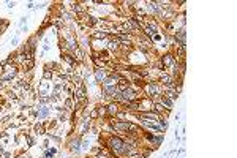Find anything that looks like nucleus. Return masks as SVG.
Wrapping results in <instances>:
<instances>
[{"mask_svg":"<svg viewBox=\"0 0 237 158\" xmlns=\"http://www.w3.org/2000/svg\"><path fill=\"white\" fill-rule=\"evenodd\" d=\"M144 90H146V96L150 98V100H155L156 96L163 95V87L160 86L156 81H149V82L144 84Z\"/></svg>","mask_w":237,"mask_h":158,"instance_id":"obj_1","label":"nucleus"},{"mask_svg":"<svg viewBox=\"0 0 237 158\" xmlns=\"http://www.w3.org/2000/svg\"><path fill=\"white\" fill-rule=\"evenodd\" d=\"M120 98H122L123 103H131V101H138L139 98H141V95H139V92L136 89L128 87V89H125L123 92H120Z\"/></svg>","mask_w":237,"mask_h":158,"instance_id":"obj_2","label":"nucleus"},{"mask_svg":"<svg viewBox=\"0 0 237 158\" xmlns=\"http://www.w3.org/2000/svg\"><path fill=\"white\" fill-rule=\"evenodd\" d=\"M2 71H5L3 74L0 76V81L2 82H7V81H11V79L16 76V73H17V66L16 65H5L3 68H2Z\"/></svg>","mask_w":237,"mask_h":158,"instance_id":"obj_3","label":"nucleus"},{"mask_svg":"<svg viewBox=\"0 0 237 158\" xmlns=\"http://www.w3.org/2000/svg\"><path fill=\"white\" fill-rule=\"evenodd\" d=\"M160 62H161L163 68H172L174 65H176V55L172 54V52H166V54L161 55V58H160Z\"/></svg>","mask_w":237,"mask_h":158,"instance_id":"obj_4","label":"nucleus"},{"mask_svg":"<svg viewBox=\"0 0 237 158\" xmlns=\"http://www.w3.org/2000/svg\"><path fill=\"white\" fill-rule=\"evenodd\" d=\"M174 40H176L177 46H186V30H185V27L179 29V30L174 33Z\"/></svg>","mask_w":237,"mask_h":158,"instance_id":"obj_5","label":"nucleus"},{"mask_svg":"<svg viewBox=\"0 0 237 158\" xmlns=\"http://www.w3.org/2000/svg\"><path fill=\"white\" fill-rule=\"evenodd\" d=\"M106 112H108V116H117L118 112H120V104L117 103V101H114V103H109L108 108H106Z\"/></svg>","mask_w":237,"mask_h":158,"instance_id":"obj_6","label":"nucleus"},{"mask_svg":"<svg viewBox=\"0 0 237 158\" xmlns=\"http://www.w3.org/2000/svg\"><path fill=\"white\" fill-rule=\"evenodd\" d=\"M108 48L111 49V51H118V49H120V41H118L117 37H114V38H111V40H109Z\"/></svg>","mask_w":237,"mask_h":158,"instance_id":"obj_7","label":"nucleus"},{"mask_svg":"<svg viewBox=\"0 0 237 158\" xmlns=\"http://www.w3.org/2000/svg\"><path fill=\"white\" fill-rule=\"evenodd\" d=\"M160 103L163 104V106L166 108V109H172V106H174V101L171 100V98H168V96H164V95H161V100H160Z\"/></svg>","mask_w":237,"mask_h":158,"instance_id":"obj_8","label":"nucleus"},{"mask_svg":"<svg viewBox=\"0 0 237 158\" xmlns=\"http://www.w3.org/2000/svg\"><path fill=\"white\" fill-rule=\"evenodd\" d=\"M106 78H108V76H106L105 70H101V68H97V70H95V79H97V82H103Z\"/></svg>","mask_w":237,"mask_h":158,"instance_id":"obj_9","label":"nucleus"},{"mask_svg":"<svg viewBox=\"0 0 237 158\" xmlns=\"http://www.w3.org/2000/svg\"><path fill=\"white\" fill-rule=\"evenodd\" d=\"M62 57H63V60L68 63V65H75L76 63V57H73V55H70V54H63Z\"/></svg>","mask_w":237,"mask_h":158,"instance_id":"obj_10","label":"nucleus"},{"mask_svg":"<svg viewBox=\"0 0 237 158\" xmlns=\"http://www.w3.org/2000/svg\"><path fill=\"white\" fill-rule=\"evenodd\" d=\"M33 65H35L33 58H25V60H24V68L25 70H32L33 68Z\"/></svg>","mask_w":237,"mask_h":158,"instance_id":"obj_11","label":"nucleus"},{"mask_svg":"<svg viewBox=\"0 0 237 158\" xmlns=\"http://www.w3.org/2000/svg\"><path fill=\"white\" fill-rule=\"evenodd\" d=\"M73 106H75V100H73V96H70V98L65 100V108H67L68 111H71L73 109Z\"/></svg>","mask_w":237,"mask_h":158,"instance_id":"obj_12","label":"nucleus"},{"mask_svg":"<svg viewBox=\"0 0 237 158\" xmlns=\"http://www.w3.org/2000/svg\"><path fill=\"white\" fill-rule=\"evenodd\" d=\"M106 37H108V32H95V33H92V38H97V40H100V38H101V40H103V38H106Z\"/></svg>","mask_w":237,"mask_h":158,"instance_id":"obj_13","label":"nucleus"},{"mask_svg":"<svg viewBox=\"0 0 237 158\" xmlns=\"http://www.w3.org/2000/svg\"><path fill=\"white\" fill-rule=\"evenodd\" d=\"M47 112H49V109H47V108H41L40 111H38V119H43V117H46L47 116Z\"/></svg>","mask_w":237,"mask_h":158,"instance_id":"obj_14","label":"nucleus"},{"mask_svg":"<svg viewBox=\"0 0 237 158\" xmlns=\"http://www.w3.org/2000/svg\"><path fill=\"white\" fill-rule=\"evenodd\" d=\"M35 131H37L38 134H44V127L41 123H37L35 125Z\"/></svg>","mask_w":237,"mask_h":158,"instance_id":"obj_15","label":"nucleus"},{"mask_svg":"<svg viewBox=\"0 0 237 158\" xmlns=\"http://www.w3.org/2000/svg\"><path fill=\"white\" fill-rule=\"evenodd\" d=\"M43 78L44 79H51L52 78V71H49V70L46 68V70H44V73H43Z\"/></svg>","mask_w":237,"mask_h":158,"instance_id":"obj_16","label":"nucleus"},{"mask_svg":"<svg viewBox=\"0 0 237 158\" xmlns=\"http://www.w3.org/2000/svg\"><path fill=\"white\" fill-rule=\"evenodd\" d=\"M98 116H108V112H106V108H100V109H98Z\"/></svg>","mask_w":237,"mask_h":158,"instance_id":"obj_17","label":"nucleus"},{"mask_svg":"<svg viewBox=\"0 0 237 158\" xmlns=\"http://www.w3.org/2000/svg\"><path fill=\"white\" fill-rule=\"evenodd\" d=\"M90 117H92V119H97V117H98V111H97V109H93V111L90 112Z\"/></svg>","mask_w":237,"mask_h":158,"instance_id":"obj_18","label":"nucleus"},{"mask_svg":"<svg viewBox=\"0 0 237 158\" xmlns=\"http://www.w3.org/2000/svg\"><path fill=\"white\" fill-rule=\"evenodd\" d=\"M75 10L78 11V13H82V11H84V8H82V5H76V7H75Z\"/></svg>","mask_w":237,"mask_h":158,"instance_id":"obj_19","label":"nucleus"},{"mask_svg":"<svg viewBox=\"0 0 237 158\" xmlns=\"http://www.w3.org/2000/svg\"><path fill=\"white\" fill-rule=\"evenodd\" d=\"M7 5H8V8H13L14 7V2H8Z\"/></svg>","mask_w":237,"mask_h":158,"instance_id":"obj_20","label":"nucleus"},{"mask_svg":"<svg viewBox=\"0 0 237 158\" xmlns=\"http://www.w3.org/2000/svg\"><path fill=\"white\" fill-rule=\"evenodd\" d=\"M97 158H109V157H108V155H98Z\"/></svg>","mask_w":237,"mask_h":158,"instance_id":"obj_21","label":"nucleus"}]
</instances>
